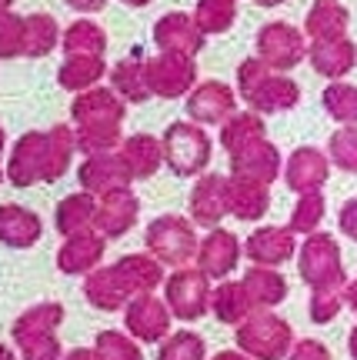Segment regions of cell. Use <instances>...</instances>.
I'll return each mask as SVG.
<instances>
[{
  "instance_id": "cell-1",
  "label": "cell",
  "mask_w": 357,
  "mask_h": 360,
  "mask_svg": "<svg viewBox=\"0 0 357 360\" xmlns=\"http://www.w3.org/2000/svg\"><path fill=\"white\" fill-rule=\"evenodd\" d=\"M70 117H74L80 154H104V150H117L124 143L120 127L127 117V101L114 87L80 90L70 103Z\"/></svg>"
},
{
  "instance_id": "cell-2",
  "label": "cell",
  "mask_w": 357,
  "mask_h": 360,
  "mask_svg": "<svg viewBox=\"0 0 357 360\" xmlns=\"http://www.w3.org/2000/svg\"><path fill=\"white\" fill-rule=\"evenodd\" d=\"M237 94L257 114H284L301 103V87L261 57H247L237 67Z\"/></svg>"
},
{
  "instance_id": "cell-3",
  "label": "cell",
  "mask_w": 357,
  "mask_h": 360,
  "mask_svg": "<svg viewBox=\"0 0 357 360\" xmlns=\"http://www.w3.org/2000/svg\"><path fill=\"white\" fill-rule=\"evenodd\" d=\"M64 321V307L61 304H37V307L24 310L11 327L13 344L20 347L24 360H61V340H57V327Z\"/></svg>"
},
{
  "instance_id": "cell-4",
  "label": "cell",
  "mask_w": 357,
  "mask_h": 360,
  "mask_svg": "<svg viewBox=\"0 0 357 360\" xmlns=\"http://www.w3.org/2000/svg\"><path fill=\"white\" fill-rule=\"evenodd\" d=\"M297 270L311 290H344L347 287L341 247L324 231H314L304 237V247L297 254Z\"/></svg>"
},
{
  "instance_id": "cell-5",
  "label": "cell",
  "mask_w": 357,
  "mask_h": 360,
  "mask_svg": "<svg viewBox=\"0 0 357 360\" xmlns=\"http://www.w3.org/2000/svg\"><path fill=\"white\" fill-rule=\"evenodd\" d=\"M161 141H164V164L177 177H197L211 164V137H207L204 124L174 120Z\"/></svg>"
},
{
  "instance_id": "cell-6",
  "label": "cell",
  "mask_w": 357,
  "mask_h": 360,
  "mask_svg": "<svg viewBox=\"0 0 357 360\" xmlns=\"http://www.w3.org/2000/svg\"><path fill=\"white\" fill-rule=\"evenodd\" d=\"M237 347L254 360H284L294 347V330L284 317L261 307L237 323Z\"/></svg>"
},
{
  "instance_id": "cell-7",
  "label": "cell",
  "mask_w": 357,
  "mask_h": 360,
  "mask_svg": "<svg viewBox=\"0 0 357 360\" xmlns=\"http://www.w3.org/2000/svg\"><path fill=\"white\" fill-rule=\"evenodd\" d=\"M144 244L161 264H170V267H187L191 260H197V247H201L194 220L177 217V214H164V217L151 220Z\"/></svg>"
},
{
  "instance_id": "cell-8",
  "label": "cell",
  "mask_w": 357,
  "mask_h": 360,
  "mask_svg": "<svg viewBox=\"0 0 357 360\" xmlns=\"http://www.w3.org/2000/svg\"><path fill=\"white\" fill-rule=\"evenodd\" d=\"M211 277L201 267H177L164 281V300L177 321H197L211 307Z\"/></svg>"
},
{
  "instance_id": "cell-9",
  "label": "cell",
  "mask_w": 357,
  "mask_h": 360,
  "mask_svg": "<svg viewBox=\"0 0 357 360\" xmlns=\"http://www.w3.org/2000/svg\"><path fill=\"white\" fill-rule=\"evenodd\" d=\"M257 57L274 70H294L307 57L304 30H297L287 20H270L257 30Z\"/></svg>"
},
{
  "instance_id": "cell-10",
  "label": "cell",
  "mask_w": 357,
  "mask_h": 360,
  "mask_svg": "<svg viewBox=\"0 0 357 360\" xmlns=\"http://www.w3.org/2000/svg\"><path fill=\"white\" fill-rule=\"evenodd\" d=\"M147 80H151L154 97L177 101V97H187L197 84V64H194L191 53L161 51L157 57L147 60Z\"/></svg>"
},
{
  "instance_id": "cell-11",
  "label": "cell",
  "mask_w": 357,
  "mask_h": 360,
  "mask_svg": "<svg viewBox=\"0 0 357 360\" xmlns=\"http://www.w3.org/2000/svg\"><path fill=\"white\" fill-rule=\"evenodd\" d=\"M170 307L167 300H157L151 294H134L130 304L124 307V323H127V334L137 340V344H157L170 334Z\"/></svg>"
},
{
  "instance_id": "cell-12",
  "label": "cell",
  "mask_w": 357,
  "mask_h": 360,
  "mask_svg": "<svg viewBox=\"0 0 357 360\" xmlns=\"http://www.w3.org/2000/svg\"><path fill=\"white\" fill-rule=\"evenodd\" d=\"M77 180H80V191L104 197V193L117 191V187H130L134 174L127 170L120 150H104V154H87L84 164L77 167Z\"/></svg>"
},
{
  "instance_id": "cell-13",
  "label": "cell",
  "mask_w": 357,
  "mask_h": 360,
  "mask_svg": "<svg viewBox=\"0 0 357 360\" xmlns=\"http://www.w3.org/2000/svg\"><path fill=\"white\" fill-rule=\"evenodd\" d=\"M191 220L197 227H217L230 214V177L201 174L191 191Z\"/></svg>"
},
{
  "instance_id": "cell-14",
  "label": "cell",
  "mask_w": 357,
  "mask_h": 360,
  "mask_svg": "<svg viewBox=\"0 0 357 360\" xmlns=\"http://www.w3.org/2000/svg\"><path fill=\"white\" fill-rule=\"evenodd\" d=\"M230 114H237V94L220 84V80H201L194 84V90L187 94V117L194 124H224Z\"/></svg>"
},
{
  "instance_id": "cell-15",
  "label": "cell",
  "mask_w": 357,
  "mask_h": 360,
  "mask_svg": "<svg viewBox=\"0 0 357 360\" xmlns=\"http://www.w3.org/2000/svg\"><path fill=\"white\" fill-rule=\"evenodd\" d=\"M44 164H47V130H27L11 150L7 180L13 187H34L37 180H44Z\"/></svg>"
},
{
  "instance_id": "cell-16",
  "label": "cell",
  "mask_w": 357,
  "mask_h": 360,
  "mask_svg": "<svg viewBox=\"0 0 357 360\" xmlns=\"http://www.w3.org/2000/svg\"><path fill=\"white\" fill-rule=\"evenodd\" d=\"M137 217H141V200H137V193L130 191V187H117V191L101 197L94 227H97L107 240H117V237H124V233L134 231Z\"/></svg>"
},
{
  "instance_id": "cell-17",
  "label": "cell",
  "mask_w": 357,
  "mask_h": 360,
  "mask_svg": "<svg viewBox=\"0 0 357 360\" xmlns=\"http://www.w3.org/2000/svg\"><path fill=\"white\" fill-rule=\"evenodd\" d=\"M104 250H107V237H104L97 227L70 233V237H64V244L57 250V270H61V274H70V277L90 274V270L101 264Z\"/></svg>"
},
{
  "instance_id": "cell-18",
  "label": "cell",
  "mask_w": 357,
  "mask_h": 360,
  "mask_svg": "<svg viewBox=\"0 0 357 360\" xmlns=\"http://www.w3.org/2000/svg\"><path fill=\"white\" fill-rule=\"evenodd\" d=\"M327 177H331V157L318 147H297L284 164V184L294 193L320 191L327 184Z\"/></svg>"
},
{
  "instance_id": "cell-19",
  "label": "cell",
  "mask_w": 357,
  "mask_h": 360,
  "mask_svg": "<svg viewBox=\"0 0 357 360\" xmlns=\"http://www.w3.org/2000/svg\"><path fill=\"white\" fill-rule=\"evenodd\" d=\"M204 34L201 27L194 24V13H164L157 24H154V44L157 51H170V53H191L197 57L204 47Z\"/></svg>"
},
{
  "instance_id": "cell-20",
  "label": "cell",
  "mask_w": 357,
  "mask_h": 360,
  "mask_svg": "<svg viewBox=\"0 0 357 360\" xmlns=\"http://www.w3.org/2000/svg\"><path fill=\"white\" fill-rule=\"evenodd\" d=\"M307 60L318 70L320 77L327 80H341L344 74H351L357 64V47L354 40L347 37H331V40H311L307 47Z\"/></svg>"
},
{
  "instance_id": "cell-21",
  "label": "cell",
  "mask_w": 357,
  "mask_h": 360,
  "mask_svg": "<svg viewBox=\"0 0 357 360\" xmlns=\"http://www.w3.org/2000/svg\"><path fill=\"white\" fill-rule=\"evenodd\" d=\"M281 167H284L281 150H277L268 137L241 147L237 154H230V174L254 177V180H261V184H274L277 174H281Z\"/></svg>"
},
{
  "instance_id": "cell-22",
  "label": "cell",
  "mask_w": 357,
  "mask_h": 360,
  "mask_svg": "<svg viewBox=\"0 0 357 360\" xmlns=\"http://www.w3.org/2000/svg\"><path fill=\"white\" fill-rule=\"evenodd\" d=\"M297 233L291 227H257L251 237H247V257L251 264H264V267H281L284 260H291L297 254Z\"/></svg>"
},
{
  "instance_id": "cell-23",
  "label": "cell",
  "mask_w": 357,
  "mask_h": 360,
  "mask_svg": "<svg viewBox=\"0 0 357 360\" xmlns=\"http://www.w3.org/2000/svg\"><path fill=\"white\" fill-rule=\"evenodd\" d=\"M237 260H241V244H237V237L230 231H217L211 227L201 247H197V267L204 270L211 281H224L230 270L237 267Z\"/></svg>"
},
{
  "instance_id": "cell-24",
  "label": "cell",
  "mask_w": 357,
  "mask_h": 360,
  "mask_svg": "<svg viewBox=\"0 0 357 360\" xmlns=\"http://www.w3.org/2000/svg\"><path fill=\"white\" fill-rule=\"evenodd\" d=\"M84 297H87L97 310L114 314V310L127 307L134 294L127 290V283L120 281L117 267H94L87 274V281H84Z\"/></svg>"
},
{
  "instance_id": "cell-25",
  "label": "cell",
  "mask_w": 357,
  "mask_h": 360,
  "mask_svg": "<svg viewBox=\"0 0 357 360\" xmlns=\"http://www.w3.org/2000/svg\"><path fill=\"white\" fill-rule=\"evenodd\" d=\"M44 233V220L20 204H0V244L13 247V250H27L34 247Z\"/></svg>"
},
{
  "instance_id": "cell-26",
  "label": "cell",
  "mask_w": 357,
  "mask_h": 360,
  "mask_svg": "<svg viewBox=\"0 0 357 360\" xmlns=\"http://www.w3.org/2000/svg\"><path fill=\"white\" fill-rule=\"evenodd\" d=\"M117 150L124 157L127 170L134 174V180H147L164 167V141H157L154 134H130Z\"/></svg>"
},
{
  "instance_id": "cell-27",
  "label": "cell",
  "mask_w": 357,
  "mask_h": 360,
  "mask_svg": "<svg viewBox=\"0 0 357 360\" xmlns=\"http://www.w3.org/2000/svg\"><path fill=\"white\" fill-rule=\"evenodd\" d=\"M270 210V184L230 174V214L237 220H261Z\"/></svg>"
},
{
  "instance_id": "cell-28",
  "label": "cell",
  "mask_w": 357,
  "mask_h": 360,
  "mask_svg": "<svg viewBox=\"0 0 357 360\" xmlns=\"http://www.w3.org/2000/svg\"><path fill=\"white\" fill-rule=\"evenodd\" d=\"M114 267H117V274H120V281L127 283L130 294H151V290H157V287L167 281L164 264L154 257L151 250H147V254H127V257L117 260Z\"/></svg>"
},
{
  "instance_id": "cell-29",
  "label": "cell",
  "mask_w": 357,
  "mask_h": 360,
  "mask_svg": "<svg viewBox=\"0 0 357 360\" xmlns=\"http://www.w3.org/2000/svg\"><path fill=\"white\" fill-rule=\"evenodd\" d=\"M104 74H107L104 57H97V53H67L61 70H57V84L70 90V94H80V90L97 87Z\"/></svg>"
},
{
  "instance_id": "cell-30",
  "label": "cell",
  "mask_w": 357,
  "mask_h": 360,
  "mask_svg": "<svg viewBox=\"0 0 357 360\" xmlns=\"http://www.w3.org/2000/svg\"><path fill=\"white\" fill-rule=\"evenodd\" d=\"M347 27H351V13L344 4L337 0H314V7L304 17V34L311 40H331V37H344Z\"/></svg>"
},
{
  "instance_id": "cell-31",
  "label": "cell",
  "mask_w": 357,
  "mask_h": 360,
  "mask_svg": "<svg viewBox=\"0 0 357 360\" xmlns=\"http://www.w3.org/2000/svg\"><path fill=\"white\" fill-rule=\"evenodd\" d=\"M97 204H101V197H94V193H87V191L64 197V200L57 204V214H54L57 233H61V237H70V233H80V231H87V227H94Z\"/></svg>"
},
{
  "instance_id": "cell-32",
  "label": "cell",
  "mask_w": 357,
  "mask_h": 360,
  "mask_svg": "<svg viewBox=\"0 0 357 360\" xmlns=\"http://www.w3.org/2000/svg\"><path fill=\"white\" fill-rule=\"evenodd\" d=\"M111 87L127 103L151 101L154 90H151V80H147V60H137V57L117 60V67L111 70Z\"/></svg>"
},
{
  "instance_id": "cell-33",
  "label": "cell",
  "mask_w": 357,
  "mask_h": 360,
  "mask_svg": "<svg viewBox=\"0 0 357 360\" xmlns=\"http://www.w3.org/2000/svg\"><path fill=\"white\" fill-rule=\"evenodd\" d=\"M211 310H214V317L220 323H241L257 307H254V300H251V294H247L244 281H224L211 294Z\"/></svg>"
},
{
  "instance_id": "cell-34",
  "label": "cell",
  "mask_w": 357,
  "mask_h": 360,
  "mask_svg": "<svg viewBox=\"0 0 357 360\" xmlns=\"http://www.w3.org/2000/svg\"><path fill=\"white\" fill-rule=\"evenodd\" d=\"M64 30L51 13H27L24 17V57H47L61 47Z\"/></svg>"
},
{
  "instance_id": "cell-35",
  "label": "cell",
  "mask_w": 357,
  "mask_h": 360,
  "mask_svg": "<svg viewBox=\"0 0 357 360\" xmlns=\"http://www.w3.org/2000/svg\"><path fill=\"white\" fill-rule=\"evenodd\" d=\"M261 137H268V124H264V117L257 110H244V114L237 110V114H230L220 124V147L227 154H237L241 147L261 141Z\"/></svg>"
},
{
  "instance_id": "cell-36",
  "label": "cell",
  "mask_w": 357,
  "mask_h": 360,
  "mask_svg": "<svg viewBox=\"0 0 357 360\" xmlns=\"http://www.w3.org/2000/svg\"><path fill=\"white\" fill-rule=\"evenodd\" d=\"M77 154V134L67 124H54L47 130V164H44V184L61 180L70 170V160Z\"/></svg>"
},
{
  "instance_id": "cell-37",
  "label": "cell",
  "mask_w": 357,
  "mask_h": 360,
  "mask_svg": "<svg viewBox=\"0 0 357 360\" xmlns=\"http://www.w3.org/2000/svg\"><path fill=\"white\" fill-rule=\"evenodd\" d=\"M244 287L254 300V307H277L284 297H287V281L274 267H264V264H254V267L244 274Z\"/></svg>"
},
{
  "instance_id": "cell-38",
  "label": "cell",
  "mask_w": 357,
  "mask_h": 360,
  "mask_svg": "<svg viewBox=\"0 0 357 360\" xmlns=\"http://www.w3.org/2000/svg\"><path fill=\"white\" fill-rule=\"evenodd\" d=\"M237 20V0H197L194 7V24L201 27L204 37L227 34Z\"/></svg>"
},
{
  "instance_id": "cell-39",
  "label": "cell",
  "mask_w": 357,
  "mask_h": 360,
  "mask_svg": "<svg viewBox=\"0 0 357 360\" xmlns=\"http://www.w3.org/2000/svg\"><path fill=\"white\" fill-rule=\"evenodd\" d=\"M324 110L341 124V127H357V87L344 80H331L324 94H320Z\"/></svg>"
},
{
  "instance_id": "cell-40",
  "label": "cell",
  "mask_w": 357,
  "mask_h": 360,
  "mask_svg": "<svg viewBox=\"0 0 357 360\" xmlns=\"http://www.w3.org/2000/svg\"><path fill=\"white\" fill-rule=\"evenodd\" d=\"M61 47H64V53H97V57H104V51H107V34H104V27L94 24V20H74V24L64 30Z\"/></svg>"
},
{
  "instance_id": "cell-41",
  "label": "cell",
  "mask_w": 357,
  "mask_h": 360,
  "mask_svg": "<svg viewBox=\"0 0 357 360\" xmlns=\"http://www.w3.org/2000/svg\"><path fill=\"white\" fill-rule=\"evenodd\" d=\"M327 214V200H324V193L320 191H311V193H297V204L291 210V220H287V227L294 233H314L320 227V220Z\"/></svg>"
},
{
  "instance_id": "cell-42",
  "label": "cell",
  "mask_w": 357,
  "mask_h": 360,
  "mask_svg": "<svg viewBox=\"0 0 357 360\" xmlns=\"http://www.w3.org/2000/svg\"><path fill=\"white\" fill-rule=\"evenodd\" d=\"M204 354H207V347L201 337L191 334V330H177V334L164 337L157 360H204Z\"/></svg>"
},
{
  "instance_id": "cell-43",
  "label": "cell",
  "mask_w": 357,
  "mask_h": 360,
  "mask_svg": "<svg viewBox=\"0 0 357 360\" xmlns=\"http://www.w3.org/2000/svg\"><path fill=\"white\" fill-rule=\"evenodd\" d=\"M327 157H331L334 167L357 174V127H341L331 134L327 141Z\"/></svg>"
},
{
  "instance_id": "cell-44",
  "label": "cell",
  "mask_w": 357,
  "mask_h": 360,
  "mask_svg": "<svg viewBox=\"0 0 357 360\" xmlns=\"http://www.w3.org/2000/svg\"><path fill=\"white\" fill-rule=\"evenodd\" d=\"M94 350H97V357L101 360H141L137 340L127 337V334H120V330H101Z\"/></svg>"
},
{
  "instance_id": "cell-45",
  "label": "cell",
  "mask_w": 357,
  "mask_h": 360,
  "mask_svg": "<svg viewBox=\"0 0 357 360\" xmlns=\"http://www.w3.org/2000/svg\"><path fill=\"white\" fill-rule=\"evenodd\" d=\"M13 57H24V17L11 11L0 17V60Z\"/></svg>"
},
{
  "instance_id": "cell-46",
  "label": "cell",
  "mask_w": 357,
  "mask_h": 360,
  "mask_svg": "<svg viewBox=\"0 0 357 360\" xmlns=\"http://www.w3.org/2000/svg\"><path fill=\"white\" fill-rule=\"evenodd\" d=\"M341 304H344V290H311V321L331 323L341 314Z\"/></svg>"
},
{
  "instance_id": "cell-47",
  "label": "cell",
  "mask_w": 357,
  "mask_h": 360,
  "mask_svg": "<svg viewBox=\"0 0 357 360\" xmlns=\"http://www.w3.org/2000/svg\"><path fill=\"white\" fill-rule=\"evenodd\" d=\"M287 360H331V350L324 347L320 340H301V344H294Z\"/></svg>"
},
{
  "instance_id": "cell-48",
  "label": "cell",
  "mask_w": 357,
  "mask_h": 360,
  "mask_svg": "<svg viewBox=\"0 0 357 360\" xmlns=\"http://www.w3.org/2000/svg\"><path fill=\"white\" fill-rule=\"evenodd\" d=\"M337 224H341V231L351 237L357 244V197L354 200H347L344 207H341V217H337Z\"/></svg>"
},
{
  "instance_id": "cell-49",
  "label": "cell",
  "mask_w": 357,
  "mask_h": 360,
  "mask_svg": "<svg viewBox=\"0 0 357 360\" xmlns=\"http://www.w3.org/2000/svg\"><path fill=\"white\" fill-rule=\"evenodd\" d=\"M64 4L77 13H97V11L107 7V0H64Z\"/></svg>"
},
{
  "instance_id": "cell-50",
  "label": "cell",
  "mask_w": 357,
  "mask_h": 360,
  "mask_svg": "<svg viewBox=\"0 0 357 360\" xmlns=\"http://www.w3.org/2000/svg\"><path fill=\"white\" fill-rule=\"evenodd\" d=\"M64 360H101V357H97V350H90V347H74Z\"/></svg>"
},
{
  "instance_id": "cell-51",
  "label": "cell",
  "mask_w": 357,
  "mask_h": 360,
  "mask_svg": "<svg viewBox=\"0 0 357 360\" xmlns=\"http://www.w3.org/2000/svg\"><path fill=\"white\" fill-rule=\"evenodd\" d=\"M214 360H254L251 354H244V350H220Z\"/></svg>"
},
{
  "instance_id": "cell-52",
  "label": "cell",
  "mask_w": 357,
  "mask_h": 360,
  "mask_svg": "<svg viewBox=\"0 0 357 360\" xmlns=\"http://www.w3.org/2000/svg\"><path fill=\"white\" fill-rule=\"evenodd\" d=\"M344 300L357 310V281H354V283H347V287H344Z\"/></svg>"
},
{
  "instance_id": "cell-53",
  "label": "cell",
  "mask_w": 357,
  "mask_h": 360,
  "mask_svg": "<svg viewBox=\"0 0 357 360\" xmlns=\"http://www.w3.org/2000/svg\"><path fill=\"white\" fill-rule=\"evenodd\" d=\"M347 350H351V357L357 360V327L351 330V340H347Z\"/></svg>"
},
{
  "instance_id": "cell-54",
  "label": "cell",
  "mask_w": 357,
  "mask_h": 360,
  "mask_svg": "<svg viewBox=\"0 0 357 360\" xmlns=\"http://www.w3.org/2000/svg\"><path fill=\"white\" fill-rule=\"evenodd\" d=\"M0 360H17V357L11 354V347H7V344H0Z\"/></svg>"
},
{
  "instance_id": "cell-55",
  "label": "cell",
  "mask_w": 357,
  "mask_h": 360,
  "mask_svg": "<svg viewBox=\"0 0 357 360\" xmlns=\"http://www.w3.org/2000/svg\"><path fill=\"white\" fill-rule=\"evenodd\" d=\"M257 7H277V4H284V0H254Z\"/></svg>"
},
{
  "instance_id": "cell-56",
  "label": "cell",
  "mask_w": 357,
  "mask_h": 360,
  "mask_svg": "<svg viewBox=\"0 0 357 360\" xmlns=\"http://www.w3.org/2000/svg\"><path fill=\"white\" fill-rule=\"evenodd\" d=\"M11 7H13V0H0V17H4V13H11Z\"/></svg>"
},
{
  "instance_id": "cell-57",
  "label": "cell",
  "mask_w": 357,
  "mask_h": 360,
  "mask_svg": "<svg viewBox=\"0 0 357 360\" xmlns=\"http://www.w3.org/2000/svg\"><path fill=\"white\" fill-rule=\"evenodd\" d=\"M124 4H127V7H147L151 0H124Z\"/></svg>"
},
{
  "instance_id": "cell-58",
  "label": "cell",
  "mask_w": 357,
  "mask_h": 360,
  "mask_svg": "<svg viewBox=\"0 0 357 360\" xmlns=\"http://www.w3.org/2000/svg\"><path fill=\"white\" fill-rule=\"evenodd\" d=\"M7 150V134H4V127H0V154Z\"/></svg>"
},
{
  "instance_id": "cell-59",
  "label": "cell",
  "mask_w": 357,
  "mask_h": 360,
  "mask_svg": "<svg viewBox=\"0 0 357 360\" xmlns=\"http://www.w3.org/2000/svg\"><path fill=\"white\" fill-rule=\"evenodd\" d=\"M4 180H7V170H4V167H0V184H4Z\"/></svg>"
}]
</instances>
